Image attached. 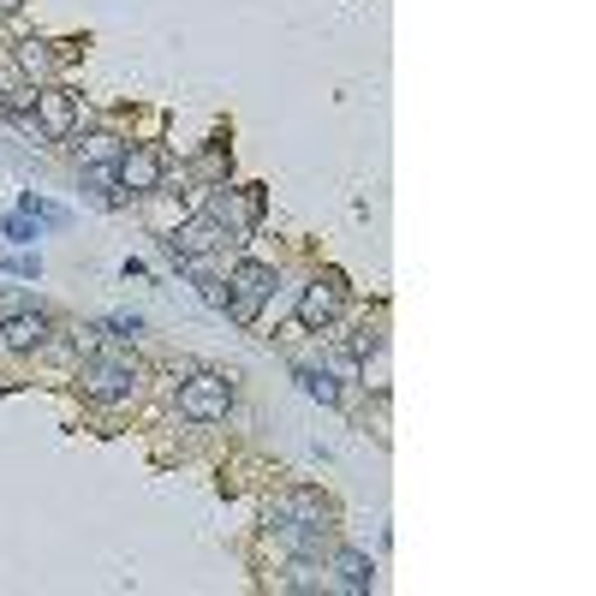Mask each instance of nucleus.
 Listing matches in <instances>:
<instances>
[{"instance_id":"nucleus-1","label":"nucleus","mask_w":596,"mask_h":596,"mask_svg":"<svg viewBox=\"0 0 596 596\" xmlns=\"http://www.w3.org/2000/svg\"><path fill=\"white\" fill-rule=\"evenodd\" d=\"M328 501L316 496V489H293V496H281L269 507V531L281 537L293 555H323L328 543Z\"/></svg>"},{"instance_id":"nucleus-2","label":"nucleus","mask_w":596,"mask_h":596,"mask_svg":"<svg viewBox=\"0 0 596 596\" xmlns=\"http://www.w3.org/2000/svg\"><path fill=\"white\" fill-rule=\"evenodd\" d=\"M78 382L96 405H120V400H132V388H138V365L120 353H96L90 365L78 370Z\"/></svg>"},{"instance_id":"nucleus-3","label":"nucleus","mask_w":596,"mask_h":596,"mask_svg":"<svg viewBox=\"0 0 596 596\" xmlns=\"http://www.w3.org/2000/svg\"><path fill=\"white\" fill-rule=\"evenodd\" d=\"M232 405V382L227 376H192V382L180 388V418H192V424H215V418H227Z\"/></svg>"},{"instance_id":"nucleus-4","label":"nucleus","mask_w":596,"mask_h":596,"mask_svg":"<svg viewBox=\"0 0 596 596\" xmlns=\"http://www.w3.org/2000/svg\"><path fill=\"white\" fill-rule=\"evenodd\" d=\"M232 299H227V316L232 323H257V311H263V299L274 293V269L269 263H239L232 269Z\"/></svg>"},{"instance_id":"nucleus-5","label":"nucleus","mask_w":596,"mask_h":596,"mask_svg":"<svg viewBox=\"0 0 596 596\" xmlns=\"http://www.w3.org/2000/svg\"><path fill=\"white\" fill-rule=\"evenodd\" d=\"M340 304H346L340 274H323V281L304 286V299H299V323H304V328H328L334 316H340Z\"/></svg>"},{"instance_id":"nucleus-6","label":"nucleus","mask_w":596,"mask_h":596,"mask_svg":"<svg viewBox=\"0 0 596 596\" xmlns=\"http://www.w3.org/2000/svg\"><path fill=\"white\" fill-rule=\"evenodd\" d=\"M113 180H120V192L150 197L155 185H162V155L155 150H126L120 162H113Z\"/></svg>"},{"instance_id":"nucleus-7","label":"nucleus","mask_w":596,"mask_h":596,"mask_svg":"<svg viewBox=\"0 0 596 596\" xmlns=\"http://www.w3.org/2000/svg\"><path fill=\"white\" fill-rule=\"evenodd\" d=\"M215 245H227V227L215 221V215H197V221H185V227L167 239V251L180 257V263H192V257H209Z\"/></svg>"},{"instance_id":"nucleus-8","label":"nucleus","mask_w":596,"mask_h":596,"mask_svg":"<svg viewBox=\"0 0 596 596\" xmlns=\"http://www.w3.org/2000/svg\"><path fill=\"white\" fill-rule=\"evenodd\" d=\"M36 126L48 138H66L72 126H78V96L61 90V84H48V90H36Z\"/></svg>"},{"instance_id":"nucleus-9","label":"nucleus","mask_w":596,"mask_h":596,"mask_svg":"<svg viewBox=\"0 0 596 596\" xmlns=\"http://www.w3.org/2000/svg\"><path fill=\"white\" fill-rule=\"evenodd\" d=\"M209 215H215L227 232H232V227H257V221H263V192H257V185H245V192H227V185H221Z\"/></svg>"},{"instance_id":"nucleus-10","label":"nucleus","mask_w":596,"mask_h":596,"mask_svg":"<svg viewBox=\"0 0 596 596\" xmlns=\"http://www.w3.org/2000/svg\"><path fill=\"white\" fill-rule=\"evenodd\" d=\"M42 340H48V316L42 311H12L7 323H0V346H7V353H36Z\"/></svg>"},{"instance_id":"nucleus-11","label":"nucleus","mask_w":596,"mask_h":596,"mask_svg":"<svg viewBox=\"0 0 596 596\" xmlns=\"http://www.w3.org/2000/svg\"><path fill=\"white\" fill-rule=\"evenodd\" d=\"M334 573H340V590H370L376 566L358 555V549H340V555H334Z\"/></svg>"},{"instance_id":"nucleus-12","label":"nucleus","mask_w":596,"mask_h":596,"mask_svg":"<svg viewBox=\"0 0 596 596\" xmlns=\"http://www.w3.org/2000/svg\"><path fill=\"white\" fill-rule=\"evenodd\" d=\"M120 155H126V143H120V138H90V143L78 150V162H84V167H113Z\"/></svg>"},{"instance_id":"nucleus-13","label":"nucleus","mask_w":596,"mask_h":596,"mask_svg":"<svg viewBox=\"0 0 596 596\" xmlns=\"http://www.w3.org/2000/svg\"><path fill=\"white\" fill-rule=\"evenodd\" d=\"M299 382H304V394H311V400L340 405V388H334V376H328V370H299Z\"/></svg>"},{"instance_id":"nucleus-14","label":"nucleus","mask_w":596,"mask_h":596,"mask_svg":"<svg viewBox=\"0 0 596 596\" xmlns=\"http://www.w3.org/2000/svg\"><path fill=\"white\" fill-rule=\"evenodd\" d=\"M0 113H12V120L36 113V90H0Z\"/></svg>"},{"instance_id":"nucleus-15","label":"nucleus","mask_w":596,"mask_h":596,"mask_svg":"<svg viewBox=\"0 0 596 596\" xmlns=\"http://www.w3.org/2000/svg\"><path fill=\"white\" fill-rule=\"evenodd\" d=\"M48 61H54L48 42H19V66L24 72H48Z\"/></svg>"},{"instance_id":"nucleus-16","label":"nucleus","mask_w":596,"mask_h":596,"mask_svg":"<svg viewBox=\"0 0 596 596\" xmlns=\"http://www.w3.org/2000/svg\"><path fill=\"white\" fill-rule=\"evenodd\" d=\"M376 346H382V334H376L370 323H365V328H358V334H353V358H370V353H376Z\"/></svg>"},{"instance_id":"nucleus-17","label":"nucleus","mask_w":596,"mask_h":596,"mask_svg":"<svg viewBox=\"0 0 596 596\" xmlns=\"http://www.w3.org/2000/svg\"><path fill=\"white\" fill-rule=\"evenodd\" d=\"M108 328H113V334H120V340H132V334H138L143 323H138V316H113V323H108Z\"/></svg>"},{"instance_id":"nucleus-18","label":"nucleus","mask_w":596,"mask_h":596,"mask_svg":"<svg viewBox=\"0 0 596 596\" xmlns=\"http://www.w3.org/2000/svg\"><path fill=\"white\" fill-rule=\"evenodd\" d=\"M7 269H12V274H24V281H31V274H42V263H36V257H12Z\"/></svg>"},{"instance_id":"nucleus-19","label":"nucleus","mask_w":596,"mask_h":596,"mask_svg":"<svg viewBox=\"0 0 596 596\" xmlns=\"http://www.w3.org/2000/svg\"><path fill=\"white\" fill-rule=\"evenodd\" d=\"M24 7V0H0V12H19Z\"/></svg>"}]
</instances>
